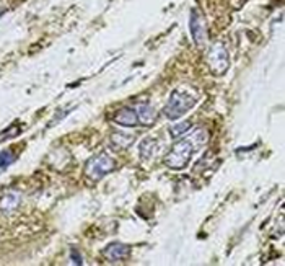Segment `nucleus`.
<instances>
[{"label": "nucleus", "mask_w": 285, "mask_h": 266, "mask_svg": "<svg viewBox=\"0 0 285 266\" xmlns=\"http://www.w3.org/2000/svg\"><path fill=\"white\" fill-rule=\"evenodd\" d=\"M111 142L118 147H129L134 142V136L129 134H122V132H116L111 137Z\"/></svg>", "instance_id": "nucleus-12"}, {"label": "nucleus", "mask_w": 285, "mask_h": 266, "mask_svg": "<svg viewBox=\"0 0 285 266\" xmlns=\"http://www.w3.org/2000/svg\"><path fill=\"white\" fill-rule=\"evenodd\" d=\"M189 26H191V34H192V39L194 43L198 44H202L206 41V36H207V30H206V25H204V20L199 12L192 10L191 13V22H189Z\"/></svg>", "instance_id": "nucleus-7"}, {"label": "nucleus", "mask_w": 285, "mask_h": 266, "mask_svg": "<svg viewBox=\"0 0 285 266\" xmlns=\"http://www.w3.org/2000/svg\"><path fill=\"white\" fill-rule=\"evenodd\" d=\"M191 128H192V122H191V121L178 122V124H174V126H171L170 136H171L173 139H180V137H183L184 134H188Z\"/></svg>", "instance_id": "nucleus-11"}, {"label": "nucleus", "mask_w": 285, "mask_h": 266, "mask_svg": "<svg viewBox=\"0 0 285 266\" xmlns=\"http://www.w3.org/2000/svg\"><path fill=\"white\" fill-rule=\"evenodd\" d=\"M114 121L118 124H121V126H126V128H134V126H137L139 124V118H137L136 110L129 108V106L121 108L118 113H116Z\"/></svg>", "instance_id": "nucleus-8"}, {"label": "nucleus", "mask_w": 285, "mask_h": 266, "mask_svg": "<svg viewBox=\"0 0 285 266\" xmlns=\"http://www.w3.org/2000/svg\"><path fill=\"white\" fill-rule=\"evenodd\" d=\"M158 150V142L154 137H145L140 144V157L142 158H152Z\"/></svg>", "instance_id": "nucleus-10"}, {"label": "nucleus", "mask_w": 285, "mask_h": 266, "mask_svg": "<svg viewBox=\"0 0 285 266\" xmlns=\"http://www.w3.org/2000/svg\"><path fill=\"white\" fill-rule=\"evenodd\" d=\"M129 255H130V248L127 245H124V243H119V242H113L109 245H106L104 250H103V256L109 261L127 260Z\"/></svg>", "instance_id": "nucleus-6"}, {"label": "nucleus", "mask_w": 285, "mask_h": 266, "mask_svg": "<svg viewBox=\"0 0 285 266\" xmlns=\"http://www.w3.org/2000/svg\"><path fill=\"white\" fill-rule=\"evenodd\" d=\"M114 168H116L114 158L109 157L108 154H100V155L93 157L92 160L86 163L85 175L88 176V178L98 181V180H101L104 175L111 173Z\"/></svg>", "instance_id": "nucleus-3"}, {"label": "nucleus", "mask_w": 285, "mask_h": 266, "mask_svg": "<svg viewBox=\"0 0 285 266\" xmlns=\"http://www.w3.org/2000/svg\"><path fill=\"white\" fill-rule=\"evenodd\" d=\"M207 140H209V132L204 128H195V131L189 132L186 137L176 140V144L171 147V150L168 152L165 158L166 167L173 168V170H183V168L188 167L192 154L199 152L206 146Z\"/></svg>", "instance_id": "nucleus-1"}, {"label": "nucleus", "mask_w": 285, "mask_h": 266, "mask_svg": "<svg viewBox=\"0 0 285 266\" xmlns=\"http://www.w3.org/2000/svg\"><path fill=\"white\" fill-rule=\"evenodd\" d=\"M70 261H72V264H83V258H82V255H80L78 250L70 252Z\"/></svg>", "instance_id": "nucleus-15"}, {"label": "nucleus", "mask_w": 285, "mask_h": 266, "mask_svg": "<svg viewBox=\"0 0 285 266\" xmlns=\"http://www.w3.org/2000/svg\"><path fill=\"white\" fill-rule=\"evenodd\" d=\"M194 105H195V96L181 90H174L170 95V100H168L163 113L168 119H180Z\"/></svg>", "instance_id": "nucleus-2"}, {"label": "nucleus", "mask_w": 285, "mask_h": 266, "mask_svg": "<svg viewBox=\"0 0 285 266\" xmlns=\"http://www.w3.org/2000/svg\"><path fill=\"white\" fill-rule=\"evenodd\" d=\"M134 110H136V113H137L139 122H142L144 126H152V124L155 122L157 111L154 110V106H150L148 103H140Z\"/></svg>", "instance_id": "nucleus-9"}, {"label": "nucleus", "mask_w": 285, "mask_h": 266, "mask_svg": "<svg viewBox=\"0 0 285 266\" xmlns=\"http://www.w3.org/2000/svg\"><path fill=\"white\" fill-rule=\"evenodd\" d=\"M21 204V193L16 190H8L0 196V212L5 216L12 214Z\"/></svg>", "instance_id": "nucleus-5"}, {"label": "nucleus", "mask_w": 285, "mask_h": 266, "mask_svg": "<svg viewBox=\"0 0 285 266\" xmlns=\"http://www.w3.org/2000/svg\"><path fill=\"white\" fill-rule=\"evenodd\" d=\"M16 134H20V126H18V124H13V126L5 129L4 132H0V142H4V140L10 139V137H13Z\"/></svg>", "instance_id": "nucleus-14"}, {"label": "nucleus", "mask_w": 285, "mask_h": 266, "mask_svg": "<svg viewBox=\"0 0 285 266\" xmlns=\"http://www.w3.org/2000/svg\"><path fill=\"white\" fill-rule=\"evenodd\" d=\"M13 162H15V154L13 152H10V150H2V152H0V170L10 167Z\"/></svg>", "instance_id": "nucleus-13"}, {"label": "nucleus", "mask_w": 285, "mask_h": 266, "mask_svg": "<svg viewBox=\"0 0 285 266\" xmlns=\"http://www.w3.org/2000/svg\"><path fill=\"white\" fill-rule=\"evenodd\" d=\"M5 12H7V10H5V8H2V10H0V18H2V16L5 15Z\"/></svg>", "instance_id": "nucleus-16"}, {"label": "nucleus", "mask_w": 285, "mask_h": 266, "mask_svg": "<svg viewBox=\"0 0 285 266\" xmlns=\"http://www.w3.org/2000/svg\"><path fill=\"white\" fill-rule=\"evenodd\" d=\"M207 64H209V69L215 75L225 74L228 70V66H230L228 52H227L225 46H222L220 43L213 44V46L210 48V51L207 52Z\"/></svg>", "instance_id": "nucleus-4"}]
</instances>
